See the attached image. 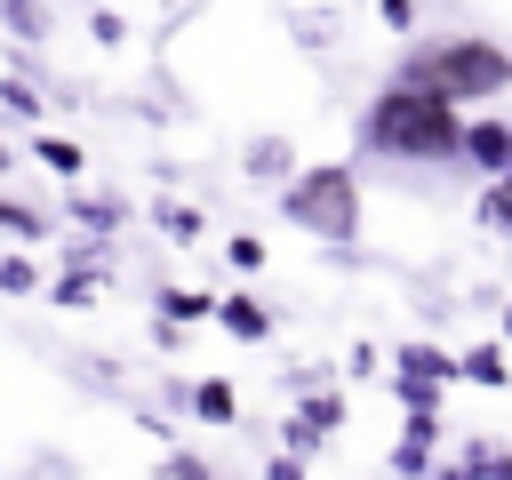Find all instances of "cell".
I'll use <instances>...</instances> for the list:
<instances>
[{
  "label": "cell",
  "instance_id": "cell-23",
  "mask_svg": "<svg viewBox=\"0 0 512 480\" xmlns=\"http://www.w3.org/2000/svg\"><path fill=\"white\" fill-rule=\"evenodd\" d=\"M0 104H8L16 120H40V96H32V80H16V72L0 80Z\"/></svg>",
  "mask_w": 512,
  "mask_h": 480
},
{
  "label": "cell",
  "instance_id": "cell-1",
  "mask_svg": "<svg viewBox=\"0 0 512 480\" xmlns=\"http://www.w3.org/2000/svg\"><path fill=\"white\" fill-rule=\"evenodd\" d=\"M464 128H472V112H464L456 96L424 88V80H384V88L360 104V120H352L360 152H376V160H416V168L464 160Z\"/></svg>",
  "mask_w": 512,
  "mask_h": 480
},
{
  "label": "cell",
  "instance_id": "cell-3",
  "mask_svg": "<svg viewBox=\"0 0 512 480\" xmlns=\"http://www.w3.org/2000/svg\"><path fill=\"white\" fill-rule=\"evenodd\" d=\"M280 216L296 232H312L320 248H352L360 240V176L344 160H304V176L280 184Z\"/></svg>",
  "mask_w": 512,
  "mask_h": 480
},
{
  "label": "cell",
  "instance_id": "cell-13",
  "mask_svg": "<svg viewBox=\"0 0 512 480\" xmlns=\"http://www.w3.org/2000/svg\"><path fill=\"white\" fill-rule=\"evenodd\" d=\"M464 384L512 392V344H472V352H464Z\"/></svg>",
  "mask_w": 512,
  "mask_h": 480
},
{
  "label": "cell",
  "instance_id": "cell-28",
  "mask_svg": "<svg viewBox=\"0 0 512 480\" xmlns=\"http://www.w3.org/2000/svg\"><path fill=\"white\" fill-rule=\"evenodd\" d=\"M264 480H304V456H296V448H280V456L264 464Z\"/></svg>",
  "mask_w": 512,
  "mask_h": 480
},
{
  "label": "cell",
  "instance_id": "cell-9",
  "mask_svg": "<svg viewBox=\"0 0 512 480\" xmlns=\"http://www.w3.org/2000/svg\"><path fill=\"white\" fill-rule=\"evenodd\" d=\"M176 400L200 416V424H232L240 416V392L224 384V376H200V384H176Z\"/></svg>",
  "mask_w": 512,
  "mask_h": 480
},
{
  "label": "cell",
  "instance_id": "cell-15",
  "mask_svg": "<svg viewBox=\"0 0 512 480\" xmlns=\"http://www.w3.org/2000/svg\"><path fill=\"white\" fill-rule=\"evenodd\" d=\"M0 24H8V32L24 40V48H40L56 16H48V0H0Z\"/></svg>",
  "mask_w": 512,
  "mask_h": 480
},
{
  "label": "cell",
  "instance_id": "cell-30",
  "mask_svg": "<svg viewBox=\"0 0 512 480\" xmlns=\"http://www.w3.org/2000/svg\"><path fill=\"white\" fill-rule=\"evenodd\" d=\"M504 344H512V304H504Z\"/></svg>",
  "mask_w": 512,
  "mask_h": 480
},
{
  "label": "cell",
  "instance_id": "cell-12",
  "mask_svg": "<svg viewBox=\"0 0 512 480\" xmlns=\"http://www.w3.org/2000/svg\"><path fill=\"white\" fill-rule=\"evenodd\" d=\"M216 328H224L232 344H264V336H272V312H264L256 296H224V304H216Z\"/></svg>",
  "mask_w": 512,
  "mask_h": 480
},
{
  "label": "cell",
  "instance_id": "cell-11",
  "mask_svg": "<svg viewBox=\"0 0 512 480\" xmlns=\"http://www.w3.org/2000/svg\"><path fill=\"white\" fill-rule=\"evenodd\" d=\"M152 224L168 232V248H192V240H208V216H200L192 200H176V192H160V200H152Z\"/></svg>",
  "mask_w": 512,
  "mask_h": 480
},
{
  "label": "cell",
  "instance_id": "cell-20",
  "mask_svg": "<svg viewBox=\"0 0 512 480\" xmlns=\"http://www.w3.org/2000/svg\"><path fill=\"white\" fill-rule=\"evenodd\" d=\"M32 152H40V168H56V176H64V184H72V176H80V168H88V160H80V144H72V136H40V144H32Z\"/></svg>",
  "mask_w": 512,
  "mask_h": 480
},
{
  "label": "cell",
  "instance_id": "cell-21",
  "mask_svg": "<svg viewBox=\"0 0 512 480\" xmlns=\"http://www.w3.org/2000/svg\"><path fill=\"white\" fill-rule=\"evenodd\" d=\"M0 288H8V296H32V288H40V264H32V248H8V256H0Z\"/></svg>",
  "mask_w": 512,
  "mask_h": 480
},
{
  "label": "cell",
  "instance_id": "cell-24",
  "mask_svg": "<svg viewBox=\"0 0 512 480\" xmlns=\"http://www.w3.org/2000/svg\"><path fill=\"white\" fill-rule=\"evenodd\" d=\"M224 256H232L240 272H264V256H272V248H264L256 232H232V240H224Z\"/></svg>",
  "mask_w": 512,
  "mask_h": 480
},
{
  "label": "cell",
  "instance_id": "cell-17",
  "mask_svg": "<svg viewBox=\"0 0 512 480\" xmlns=\"http://www.w3.org/2000/svg\"><path fill=\"white\" fill-rule=\"evenodd\" d=\"M480 224H488L496 240H512V176H488V184H480Z\"/></svg>",
  "mask_w": 512,
  "mask_h": 480
},
{
  "label": "cell",
  "instance_id": "cell-19",
  "mask_svg": "<svg viewBox=\"0 0 512 480\" xmlns=\"http://www.w3.org/2000/svg\"><path fill=\"white\" fill-rule=\"evenodd\" d=\"M152 480H216V472H208V456H192V448H176V440H168V448H160V464H152Z\"/></svg>",
  "mask_w": 512,
  "mask_h": 480
},
{
  "label": "cell",
  "instance_id": "cell-22",
  "mask_svg": "<svg viewBox=\"0 0 512 480\" xmlns=\"http://www.w3.org/2000/svg\"><path fill=\"white\" fill-rule=\"evenodd\" d=\"M0 232H8V240H40L48 224H40V208H24V200H0Z\"/></svg>",
  "mask_w": 512,
  "mask_h": 480
},
{
  "label": "cell",
  "instance_id": "cell-6",
  "mask_svg": "<svg viewBox=\"0 0 512 480\" xmlns=\"http://www.w3.org/2000/svg\"><path fill=\"white\" fill-rule=\"evenodd\" d=\"M448 440V424H440V408H408V424H400V448H392V472L400 480H416V472H440L432 464V448Z\"/></svg>",
  "mask_w": 512,
  "mask_h": 480
},
{
  "label": "cell",
  "instance_id": "cell-7",
  "mask_svg": "<svg viewBox=\"0 0 512 480\" xmlns=\"http://www.w3.org/2000/svg\"><path fill=\"white\" fill-rule=\"evenodd\" d=\"M104 288H112V272H104L96 256H72V264L48 280V296H56L64 312H88V304H104Z\"/></svg>",
  "mask_w": 512,
  "mask_h": 480
},
{
  "label": "cell",
  "instance_id": "cell-5",
  "mask_svg": "<svg viewBox=\"0 0 512 480\" xmlns=\"http://www.w3.org/2000/svg\"><path fill=\"white\" fill-rule=\"evenodd\" d=\"M280 432H288V448H296V456L328 448V440L344 432V392H312V400H304V408H296V416H288Z\"/></svg>",
  "mask_w": 512,
  "mask_h": 480
},
{
  "label": "cell",
  "instance_id": "cell-16",
  "mask_svg": "<svg viewBox=\"0 0 512 480\" xmlns=\"http://www.w3.org/2000/svg\"><path fill=\"white\" fill-rule=\"evenodd\" d=\"M496 456H504V448H488V440H472V448H464L456 464L440 456V472H432V480H496Z\"/></svg>",
  "mask_w": 512,
  "mask_h": 480
},
{
  "label": "cell",
  "instance_id": "cell-8",
  "mask_svg": "<svg viewBox=\"0 0 512 480\" xmlns=\"http://www.w3.org/2000/svg\"><path fill=\"white\" fill-rule=\"evenodd\" d=\"M400 384H432V392H448V384H464V360L456 352H440V344H400V368H392Z\"/></svg>",
  "mask_w": 512,
  "mask_h": 480
},
{
  "label": "cell",
  "instance_id": "cell-29",
  "mask_svg": "<svg viewBox=\"0 0 512 480\" xmlns=\"http://www.w3.org/2000/svg\"><path fill=\"white\" fill-rule=\"evenodd\" d=\"M0 176H8V136H0Z\"/></svg>",
  "mask_w": 512,
  "mask_h": 480
},
{
  "label": "cell",
  "instance_id": "cell-25",
  "mask_svg": "<svg viewBox=\"0 0 512 480\" xmlns=\"http://www.w3.org/2000/svg\"><path fill=\"white\" fill-rule=\"evenodd\" d=\"M392 400H400V408H440L448 392H432V384H400V376H392Z\"/></svg>",
  "mask_w": 512,
  "mask_h": 480
},
{
  "label": "cell",
  "instance_id": "cell-2",
  "mask_svg": "<svg viewBox=\"0 0 512 480\" xmlns=\"http://www.w3.org/2000/svg\"><path fill=\"white\" fill-rule=\"evenodd\" d=\"M400 80H424V88H440V96H456V104L472 112V104H496V96L512 88V48L488 40V32H448V40L408 48Z\"/></svg>",
  "mask_w": 512,
  "mask_h": 480
},
{
  "label": "cell",
  "instance_id": "cell-18",
  "mask_svg": "<svg viewBox=\"0 0 512 480\" xmlns=\"http://www.w3.org/2000/svg\"><path fill=\"white\" fill-rule=\"evenodd\" d=\"M72 216H80L88 232H112V224H128V200H112V192H80Z\"/></svg>",
  "mask_w": 512,
  "mask_h": 480
},
{
  "label": "cell",
  "instance_id": "cell-14",
  "mask_svg": "<svg viewBox=\"0 0 512 480\" xmlns=\"http://www.w3.org/2000/svg\"><path fill=\"white\" fill-rule=\"evenodd\" d=\"M152 304H160V320H176V328H200V320H216V304H224V296H208V288H160Z\"/></svg>",
  "mask_w": 512,
  "mask_h": 480
},
{
  "label": "cell",
  "instance_id": "cell-4",
  "mask_svg": "<svg viewBox=\"0 0 512 480\" xmlns=\"http://www.w3.org/2000/svg\"><path fill=\"white\" fill-rule=\"evenodd\" d=\"M464 168H480V184H488V176H512V112H472V128H464Z\"/></svg>",
  "mask_w": 512,
  "mask_h": 480
},
{
  "label": "cell",
  "instance_id": "cell-26",
  "mask_svg": "<svg viewBox=\"0 0 512 480\" xmlns=\"http://www.w3.org/2000/svg\"><path fill=\"white\" fill-rule=\"evenodd\" d=\"M88 32H96V40H104V48H120V40H128V24H120V16H112V8H96V16H88Z\"/></svg>",
  "mask_w": 512,
  "mask_h": 480
},
{
  "label": "cell",
  "instance_id": "cell-10",
  "mask_svg": "<svg viewBox=\"0 0 512 480\" xmlns=\"http://www.w3.org/2000/svg\"><path fill=\"white\" fill-rule=\"evenodd\" d=\"M248 176H256V184H288V176H304V160H296L288 136H256V144H248Z\"/></svg>",
  "mask_w": 512,
  "mask_h": 480
},
{
  "label": "cell",
  "instance_id": "cell-27",
  "mask_svg": "<svg viewBox=\"0 0 512 480\" xmlns=\"http://www.w3.org/2000/svg\"><path fill=\"white\" fill-rule=\"evenodd\" d=\"M376 24H392V32H408V24H416V0H376Z\"/></svg>",
  "mask_w": 512,
  "mask_h": 480
}]
</instances>
